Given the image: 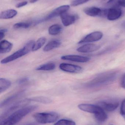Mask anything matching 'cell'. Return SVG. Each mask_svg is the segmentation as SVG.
<instances>
[{
	"label": "cell",
	"instance_id": "cell-6",
	"mask_svg": "<svg viewBox=\"0 0 125 125\" xmlns=\"http://www.w3.org/2000/svg\"><path fill=\"white\" fill-rule=\"evenodd\" d=\"M31 101L29 100L28 98L24 99L19 101L17 102H15L11 105L9 107L7 108L1 115L0 117V119L1 120H3L4 119L7 117L11 114L14 112L16 111L17 110L20 109L21 108L25 107L27 104H28Z\"/></svg>",
	"mask_w": 125,
	"mask_h": 125
},
{
	"label": "cell",
	"instance_id": "cell-34",
	"mask_svg": "<svg viewBox=\"0 0 125 125\" xmlns=\"http://www.w3.org/2000/svg\"><path fill=\"white\" fill-rule=\"evenodd\" d=\"M122 1V6L125 7V0H121Z\"/></svg>",
	"mask_w": 125,
	"mask_h": 125
},
{
	"label": "cell",
	"instance_id": "cell-1",
	"mask_svg": "<svg viewBox=\"0 0 125 125\" xmlns=\"http://www.w3.org/2000/svg\"><path fill=\"white\" fill-rule=\"evenodd\" d=\"M36 105H31L21 108L1 120L0 125H14L20 122L24 117L36 110Z\"/></svg>",
	"mask_w": 125,
	"mask_h": 125
},
{
	"label": "cell",
	"instance_id": "cell-33",
	"mask_svg": "<svg viewBox=\"0 0 125 125\" xmlns=\"http://www.w3.org/2000/svg\"><path fill=\"white\" fill-rule=\"evenodd\" d=\"M121 85L123 88L125 89V73L124 74L122 78Z\"/></svg>",
	"mask_w": 125,
	"mask_h": 125
},
{
	"label": "cell",
	"instance_id": "cell-5",
	"mask_svg": "<svg viewBox=\"0 0 125 125\" xmlns=\"http://www.w3.org/2000/svg\"><path fill=\"white\" fill-rule=\"evenodd\" d=\"M33 117L37 122L42 124L53 123L59 118L57 113L54 112L37 113L33 115Z\"/></svg>",
	"mask_w": 125,
	"mask_h": 125
},
{
	"label": "cell",
	"instance_id": "cell-8",
	"mask_svg": "<svg viewBox=\"0 0 125 125\" xmlns=\"http://www.w3.org/2000/svg\"><path fill=\"white\" fill-rule=\"evenodd\" d=\"M103 34L100 31H95L89 34L79 42V44L94 42L100 40L102 38Z\"/></svg>",
	"mask_w": 125,
	"mask_h": 125
},
{
	"label": "cell",
	"instance_id": "cell-19",
	"mask_svg": "<svg viewBox=\"0 0 125 125\" xmlns=\"http://www.w3.org/2000/svg\"><path fill=\"white\" fill-rule=\"evenodd\" d=\"M17 14V12L15 10H7L1 12L0 18L1 19H11L15 17Z\"/></svg>",
	"mask_w": 125,
	"mask_h": 125
},
{
	"label": "cell",
	"instance_id": "cell-26",
	"mask_svg": "<svg viewBox=\"0 0 125 125\" xmlns=\"http://www.w3.org/2000/svg\"><path fill=\"white\" fill-rule=\"evenodd\" d=\"M107 6L111 8L122 6L121 0H109L107 3Z\"/></svg>",
	"mask_w": 125,
	"mask_h": 125
},
{
	"label": "cell",
	"instance_id": "cell-4",
	"mask_svg": "<svg viewBox=\"0 0 125 125\" xmlns=\"http://www.w3.org/2000/svg\"><path fill=\"white\" fill-rule=\"evenodd\" d=\"M34 42H35L33 40L28 42L23 48L2 59L1 61V63L2 64H7L28 54L31 51H32Z\"/></svg>",
	"mask_w": 125,
	"mask_h": 125
},
{
	"label": "cell",
	"instance_id": "cell-25",
	"mask_svg": "<svg viewBox=\"0 0 125 125\" xmlns=\"http://www.w3.org/2000/svg\"><path fill=\"white\" fill-rule=\"evenodd\" d=\"M33 24L32 22H20L14 24L13 27L14 29H27Z\"/></svg>",
	"mask_w": 125,
	"mask_h": 125
},
{
	"label": "cell",
	"instance_id": "cell-21",
	"mask_svg": "<svg viewBox=\"0 0 125 125\" xmlns=\"http://www.w3.org/2000/svg\"><path fill=\"white\" fill-rule=\"evenodd\" d=\"M11 85V82L9 80L3 78H0V93L5 92L9 89Z\"/></svg>",
	"mask_w": 125,
	"mask_h": 125
},
{
	"label": "cell",
	"instance_id": "cell-28",
	"mask_svg": "<svg viewBox=\"0 0 125 125\" xmlns=\"http://www.w3.org/2000/svg\"><path fill=\"white\" fill-rule=\"evenodd\" d=\"M90 0H73L71 5L73 6H76L84 3Z\"/></svg>",
	"mask_w": 125,
	"mask_h": 125
},
{
	"label": "cell",
	"instance_id": "cell-14",
	"mask_svg": "<svg viewBox=\"0 0 125 125\" xmlns=\"http://www.w3.org/2000/svg\"><path fill=\"white\" fill-rule=\"evenodd\" d=\"M61 20L63 25L68 26L74 23L77 20V17L74 15L70 14L66 12L61 15Z\"/></svg>",
	"mask_w": 125,
	"mask_h": 125
},
{
	"label": "cell",
	"instance_id": "cell-30",
	"mask_svg": "<svg viewBox=\"0 0 125 125\" xmlns=\"http://www.w3.org/2000/svg\"><path fill=\"white\" fill-rule=\"evenodd\" d=\"M29 80V79L28 78H21L20 80H18V83L19 84H23L27 83Z\"/></svg>",
	"mask_w": 125,
	"mask_h": 125
},
{
	"label": "cell",
	"instance_id": "cell-37",
	"mask_svg": "<svg viewBox=\"0 0 125 125\" xmlns=\"http://www.w3.org/2000/svg\"><path fill=\"white\" fill-rule=\"evenodd\" d=\"M36 124L34 123H30L28 124H26V125H36Z\"/></svg>",
	"mask_w": 125,
	"mask_h": 125
},
{
	"label": "cell",
	"instance_id": "cell-15",
	"mask_svg": "<svg viewBox=\"0 0 125 125\" xmlns=\"http://www.w3.org/2000/svg\"><path fill=\"white\" fill-rule=\"evenodd\" d=\"M100 48V46L95 44H89L82 45L77 49L78 52L83 53L91 52L98 50Z\"/></svg>",
	"mask_w": 125,
	"mask_h": 125
},
{
	"label": "cell",
	"instance_id": "cell-32",
	"mask_svg": "<svg viewBox=\"0 0 125 125\" xmlns=\"http://www.w3.org/2000/svg\"><path fill=\"white\" fill-rule=\"evenodd\" d=\"M27 4H28V2L27 1H23V2H20V3L17 4L15 6V7L17 8H20V7H23L25 6Z\"/></svg>",
	"mask_w": 125,
	"mask_h": 125
},
{
	"label": "cell",
	"instance_id": "cell-29",
	"mask_svg": "<svg viewBox=\"0 0 125 125\" xmlns=\"http://www.w3.org/2000/svg\"><path fill=\"white\" fill-rule=\"evenodd\" d=\"M120 113L125 120V99L123 101L121 104Z\"/></svg>",
	"mask_w": 125,
	"mask_h": 125
},
{
	"label": "cell",
	"instance_id": "cell-20",
	"mask_svg": "<svg viewBox=\"0 0 125 125\" xmlns=\"http://www.w3.org/2000/svg\"><path fill=\"white\" fill-rule=\"evenodd\" d=\"M30 101L37 102L44 104H49L52 102V100L49 98L43 96H37L28 98Z\"/></svg>",
	"mask_w": 125,
	"mask_h": 125
},
{
	"label": "cell",
	"instance_id": "cell-24",
	"mask_svg": "<svg viewBox=\"0 0 125 125\" xmlns=\"http://www.w3.org/2000/svg\"><path fill=\"white\" fill-rule=\"evenodd\" d=\"M46 41V38L45 37H41L38 39L36 42H34L32 51H36L40 49L44 45Z\"/></svg>",
	"mask_w": 125,
	"mask_h": 125
},
{
	"label": "cell",
	"instance_id": "cell-3",
	"mask_svg": "<svg viewBox=\"0 0 125 125\" xmlns=\"http://www.w3.org/2000/svg\"><path fill=\"white\" fill-rule=\"evenodd\" d=\"M78 107L83 111L94 114L96 119L101 122H105L108 119L105 110L98 105L82 104L79 105Z\"/></svg>",
	"mask_w": 125,
	"mask_h": 125
},
{
	"label": "cell",
	"instance_id": "cell-10",
	"mask_svg": "<svg viewBox=\"0 0 125 125\" xmlns=\"http://www.w3.org/2000/svg\"><path fill=\"white\" fill-rule=\"evenodd\" d=\"M59 68L63 71L71 73H79L83 70L82 68L80 66L68 63H61Z\"/></svg>",
	"mask_w": 125,
	"mask_h": 125
},
{
	"label": "cell",
	"instance_id": "cell-27",
	"mask_svg": "<svg viewBox=\"0 0 125 125\" xmlns=\"http://www.w3.org/2000/svg\"><path fill=\"white\" fill-rule=\"evenodd\" d=\"M54 125H76V124L72 120L64 119L59 120Z\"/></svg>",
	"mask_w": 125,
	"mask_h": 125
},
{
	"label": "cell",
	"instance_id": "cell-17",
	"mask_svg": "<svg viewBox=\"0 0 125 125\" xmlns=\"http://www.w3.org/2000/svg\"><path fill=\"white\" fill-rule=\"evenodd\" d=\"M12 43L6 40L1 41L0 42V53H7L11 51L12 49Z\"/></svg>",
	"mask_w": 125,
	"mask_h": 125
},
{
	"label": "cell",
	"instance_id": "cell-18",
	"mask_svg": "<svg viewBox=\"0 0 125 125\" xmlns=\"http://www.w3.org/2000/svg\"><path fill=\"white\" fill-rule=\"evenodd\" d=\"M61 42L58 40H53L49 42L43 48V51L48 52L55 48L59 47L61 45Z\"/></svg>",
	"mask_w": 125,
	"mask_h": 125
},
{
	"label": "cell",
	"instance_id": "cell-13",
	"mask_svg": "<svg viewBox=\"0 0 125 125\" xmlns=\"http://www.w3.org/2000/svg\"><path fill=\"white\" fill-rule=\"evenodd\" d=\"M98 105L105 111L112 112L115 111L118 108L119 104L116 101H102L100 102Z\"/></svg>",
	"mask_w": 125,
	"mask_h": 125
},
{
	"label": "cell",
	"instance_id": "cell-22",
	"mask_svg": "<svg viewBox=\"0 0 125 125\" xmlns=\"http://www.w3.org/2000/svg\"><path fill=\"white\" fill-rule=\"evenodd\" d=\"M56 68V65L53 62H48L43 64L41 65L36 68L37 71H49L53 70Z\"/></svg>",
	"mask_w": 125,
	"mask_h": 125
},
{
	"label": "cell",
	"instance_id": "cell-7",
	"mask_svg": "<svg viewBox=\"0 0 125 125\" xmlns=\"http://www.w3.org/2000/svg\"><path fill=\"white\" fill-rule=\"evenodd\" d=\"M70 8L69 5H63L57 7L53 10L48 15L45 17L44 18L37 21L36 23L37 24L40 23L42 22L45 21H47L54 18L61 16L62 14L64 12L67 11Z\"/></svg>",
	"mask_w": 125,
	"mask_h": 125
},
{
	"label": "cell",
	"instance_id": "cell-11",
	"mask_svg": "<svg viewBox=\"0 0 125 125\" xmlns=\"http://www.w3.org/2000/svg\"><path fill=\"white\" fill-rule=\"evenodd\" d=\"M61 59L65 61H70L78 62H87L90 60L89 57L78 55H67L61 57Z\"/></svg>",
	"mask_w": 125,
	"mask_h": 125
},
{
	"label": "cell",
	"instance_id": "cell-31",
	"mask_svg": "<svg viewBox=\"0 0 125 125\" xmlns=\"http://www.w3.org/2000/svg\"><path fill=\"white\" fill-rule=\"evenodd\" d=\"M7 30L6 29H3L0 30V40L3 39L5 36V33H6Z\"/></svg>",
	"mask_w": 125,
	"mask_h": 125
},
{
	"label": "cell",
	"instance_id": "cell-23",
	"mask_svg": "<svg viewBox=\"0 0 125 125\" xmlns=\"http://www.w3.org/2000/svg\"><path fill=\"white\" fill-rule=\"evenodd\" d=\"M62 28L61 25L58 24H54L49 27L48 33L50 35H56L61 33Z\"/></svg>",
	"mask_w": 125,
	"mask_h": 125
},
{
	"label": "cell",
	"instance_id": "cell-36",
	"mask_svg": "<svg viewBox=\"0 0 125 125\" xmlns=\"http://www.w3.org/2000/svg\"><path fill=\"white\" fill-rule=\"evenodd\" d=\"M37 0H31L30 2L31 3H34L37 1Z\"/></svg>",
	"mask_w": 125,
	"mask_h": 125
},
{
	"label": "cell",
	"instance_id": "cell-9",
	"mask_svg": "<svg viewBox=\"0 0 125 125\" xmlns=\"http://www.w3.org/2000/svg\"><path fill=\"white\" fill-rule=\"evenodd\" d=\"M25 90H23L9 96L1 103L0 107L1 108H3L15 102L18 99L22 97L25 94Z\"/></svg>",
	"mask_w": 125,
	"mask_h": 125
},
{
	"label": "cell",
	"instance_id": "cell-16",
	"mask_svg": "<svg viewBox=\"0 0 125 125\" xmlns=\"http://www.w3.org/2000/svg\"><path fill=\"white\" fill-rule=\"evenodd\" d=\"M84 12L86 14L91 17L98 16L101 17L102 9H101L98 7H92L84 9Z\"/></svg>",
	"mask_w": 125,
	"mask_h": 125
},
{
	"label": "cell",
	"instance_id": "cell-2",
	"mask_svg": "<svg viewBox=\"0 0 125 125\" xmlns=\"http://www.w3.org/2000/svg\"><path fill=\"white\" fill-rule=\"evenodd\" d=\"M117 73L109 71L101 73L95 77L86 84L88 87H94L108 84L112 82L116 78Z\"/></svg>",
	"mask_w": 125,
	"mask_h": 125
},
{
	"label": "cell",
	"instance_id": "cell-35",
	"mask_svg": "<svg viewBox=\"0 0 125 125\" xmlns=\"http://www.w3.org/2000/svg\"><path fill=\"white\" fill-rule=\"evenodd\" d=\"M122 26L123 28L125 29V21L122 22Z\"/></svg>",
	"mask_w": 125,
	"mask_h": 125
},
{
	"label": "cell",
	"instance_id": "cell-12",
	"mask_svg": "<svg viewBox=\"0 0 125 125\" xmlns=\"http://www.w3.org/2000/svg\"><path fill=\"white\" fill-rule=\"evenodd\" d=\"M122 14V11L119 7H113L108 9L106 17L109 20H115L120 18Z\"/></svg>",
	"mask_w": 125,
	"mask_h": 125
}]
</instances>
